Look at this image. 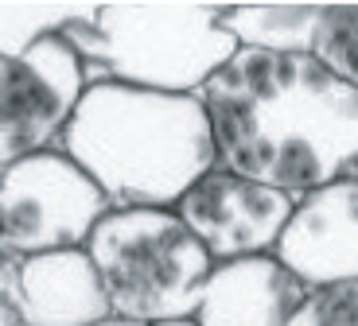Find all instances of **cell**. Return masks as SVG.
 Wrapping results in <instances>:
<instances>
[{"label": "cell", "instance_id": "1", "mask_svg": "<svg viewBox=\"0 0 358 326\" xmlns=\"http://www.w3.org/2000/svg\"><path fill=\"white\" fill-rule=\"evenodd\" d=\"M199 101L234 175L300 198L358 168V89L312 54L238 47Z\"/></svg>", "mask_w": 358, "mask_h": 326}, {"label": "cell", "instance_id": "2", "mask_svg": "<svg viewBox=\"0 0 358 326\" xmlns=\"http://www.w3.org/2000/svg\"><path fill=\"white\" fill-rule=\"evenodd\" d=\"M55 148L98 183L109 210H171L218 168L199 94H156L121 82L90 86Z\"/></svg>", "mask_w": 358, "mask_h": 326}, {"label": "cell", "instance_id": "3", "mask_svg": "<svg viewBox=\"0 0 358 326\" xmlns=\"http://www.w3.org/2000/svg\"><path fill=\"white\" fill-rule=\"evenodd\" d=\"M222 8L199 0H109L90 4L59 36L82 59L86 89L121 82L156 94H199L238 54Z\"/></svg>", "mask_w": 358, "mask_h": 326}, {"label": "cell", "instance_id": "4", "mask_svg": "<svg viewBox=\"0 0 358 326\" xmlns=\"http://www.w3.org/2000/svg\"><path fill=\"white\" fill-rule=\"evenodd\" d=\"M86 253L101 276L113 315L141 323L187 318L203 303L215 260L176 210H109Z\"/></svg>", "mask_w": 358, "mask_h": 326}, {"label": "cell", "instance_id": "5", "mask_svg": "<svg viewBox=\"0 0 358 326\" xmlns=\"http://www.w3.org/2000/svg\"><path fill=\"white\" fill-rule=\"evenodd\" d=\"M106 214L109 202L98 183L59 148L0 171V253L12 260L86 249Z\"/></svg>", "mask_w": 358, "mask_h": 326}, {"label": "cell", "instance_id": "6", "mask_svg": "<svg viewBox=\"0 0 358 326\" xmlns=\"http://www.w3.org/2000/svg\"><path fill=\"white\" fill-rule=\"evenodd\" d=\"M82 94V59L59 31L16 59L0 54V171L55 148Z\"/></svg>", "mask_w": 358, "mask_h": 326}, {"label": "cell", "instance_id": "7", "mask_svg": "<svg viewBox=\"0 0 358 326\" xmlns=\"http://www.w3.org/2000/svg\"><path fill=\"white\" fill-rule=\"evenodd\" d=\"M296 198L226 168H210L171 210L199 237L215 265L277 253Z\"/></svg>", "mask_w": 358, "mask_h": 326}, {"label": "cell", "instance_id": "8", "mask_svg": "<svg viewBox=\"0 0 358 326\" xmlns=\"http://www.w3.org/2000/svg\"><path fill=\"white\" fill-rule=\"evenodd\" d=\"M273 256L315 291L358 280V175L300 194Z\"/></svg>", "mask_w": 358, "mask_h": 326}, {"label": "cell", "instance_id": "9", "mask_svg": "<svg viewBox=\"0 0 358 326\" xmlns=\"http://www.w3.org/2000/svg\"><path fill=\"white\" fill-rule=\"evenodd\" d=\"M315 288L273 253L215 265L195 318L203 326H308Z\"/></svg>", "mask_w": 358, "mask_h": 326}, {"label": "cell", "instance_id": "10", "mask_svg": "<svg viewBox=\"0 0 358 326\" xmlns=\"http://www.w3.org/2000/svg\"><path fill=\"white\" fill-rule=\"evenodd\" d=\"M109 295L86 249H63L20 260V323L24 326H94Z\"/></svg>", "mask_w": 358, "mask_h": 326}, {"label": "cell", "instance_id": "11", "mask_svg": "<svg viewBox=\"0 0 358 326\" xmlns=\"http://www.w3.org/2000/svg\"><path fill=\"white\" fill-rule=\"evenodd\" d=\"M323 4H226L222 27L250 51L312 54Z\"/></svg>", "mask_w": 358, "mask_h": 326}, {"label": "cell", "instance_id": "12", "mask_svg": "<svg viewBox=\"0 0 358 326\" xmlns=\"http://www.w3.org/2000/svg\"><path fill=\"white\" fill-rule=\"evenodd\" d=\"M312 59L358 89V4H323Z\"/></svg>", "mask_w": 358, "mask_h": 326}, {"label": "cell", "instance_id": "13", "mask_svg": "<svg viewBox=\"0 0 358 326\" xmlns=\"http://www.w3.org/2000/svg\"><path fill=\"white\" fill-rule=\"evenodd\" d=\"M90 4H0V54H24L43 36L63 31Z\"/></svg>", "mask_w": 358, "mask_h": 326}, {"label": "cell", "instance_id": "14", "mask_svg": "<svg viewBox=\"0 0 358 326\" xmlns=\"http://www.w3.org/2000/svg\"><path fill=\"white\" fill-rule=\"evenodd\" d=\"M308 326H358V280L315 291Z\"/></svg>", "mask_w": 358, "mask_h": 326}, {"label": "cell", "instance_id": "15", "mask_svg": "<svg viewBox=\"0 0 358 326\" xmlns=\"http://www.w3.org/2000/svg\"><path fill=\"white\" fill-rule=\"evenodd\" d=\"M0 326H24L20 323V260L0 253Z\"/></svg>", "mask_w": 358, "mask_h": 326}, {"label": "cell", "instance_id": "16", "mask_svg": "<svg viewBox=\"0 0 358 326\" xmlns=\"http://www.w3.org/2000/svg\"><path fill=\"white\" fill-rule=\"evenodd\" d=\"M94 326H152V323H141V318H129V315H106Z\"/></svg>", "mask_w": 358, "mask_h": 326}, {"label": "cell", "instance_id": "17", "mask_svg": "<svg viewBox=\"0 0 358 326\" xmlns=\"http://www.w3.org/2000/svg\"><path fill=\"white\" fill-rule=\"evenodd\" d=\"M152 326H203L195 315H187V318H164V323H152Z\"/></svg>", "mask_w": 358, "mask_h": 326}, {"label": "cell", "instance_id": "18", "mask_svg": "<svg viewBox=\"0 0 358 326\" xmlns=\"http://www.w3.org/2000/svg\"><path fill=\"white\" fill-rule=\"evenodd\" d=\"M350 175H358V168H355V171H350Z\"/></svg>", "mask_w": 358, "mask_h": 326}]
</instances>
